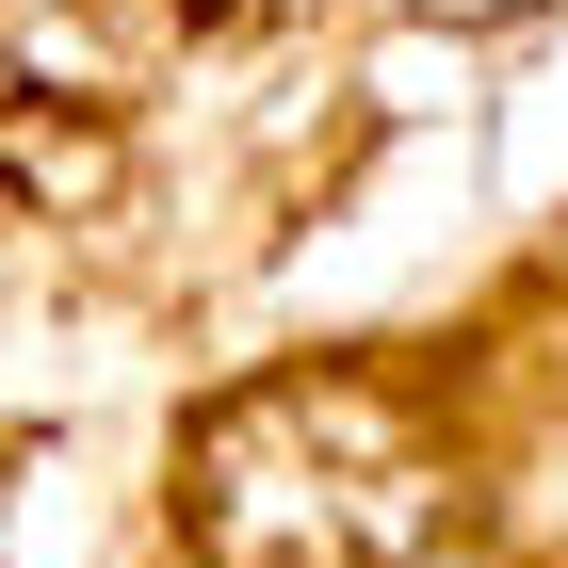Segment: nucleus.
Instances as JSON below:
<instances>
[{"label": "nucleus", "mask_w": 568, "mask_h": 568, "mask_svg": "<svg viewBox=\"0 0 568 568\" xmlns=\"http://www.w3.org/2000/svg\"><path fill=\"white\" fill-rule=\"evenodd\" d=\"M455 17H504V0H455Z\"/></svg>", "instance_id": "obj_1"}]
</instances>
